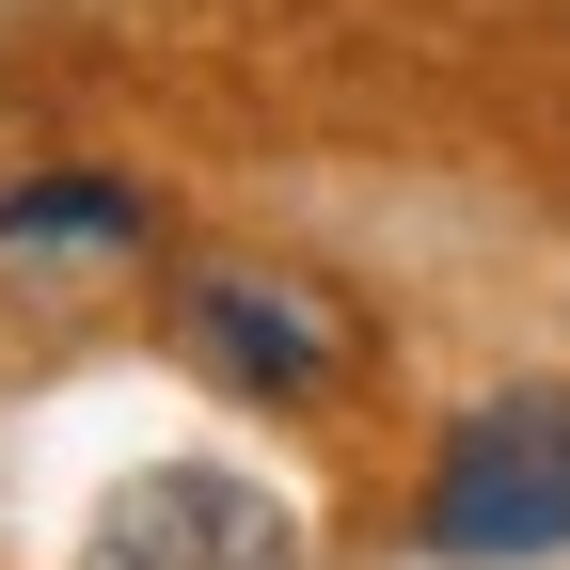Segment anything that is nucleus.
Listing matches in <instances>:
<instances>
[{"label":"nucleus","instance_id":"7ed1b4c3","mask_svg":"<svg viewBox=\"0 0 570 570\" xmlns=\"http://www.w3.org/2000/svg\"><path fill=\"white\" fill-rule=\"evenodd\" d=\"M190 348H223V365L269 381V396H317V381L348 365V333L302 302V285H254V269H206V285H190Z\"/></svg>","mask_w":570,"mask_h":570},{"label":"nucleus","instance_id":"f03ea898","mask_svg":"<svg viewBox=\"0 0 570 570\" xmlns=\"http://www.w3.org/2000/svg\"><path fill=\"white\" fill-rule=\"evenodd\" d=\"M96 570H302V523L254 475H223V460H159V475L111 491Z\"/></svg>","mask_w":570,"mask_h":570},{"label":"nucleus","instance_id":"20e7f679","mask_svg":"<svg viewBox=\"0 0 570 570\" xmlns=\"http://www.w3.org/2000/svg\"><path fill=\"white\" fill-rule=\"evenodd\" d=\"M48 238H142L127 190H0V254H48Z\"/></svg>","mask_w":570,"mask_h":570},{"label":"nucleus","instance_id":"f257e3e1","mask_svg":"<svg viewBox=\"0 0 570 570\" xmlns=\"http://www.w3.org/2000/svg\"><path fill=\"white\" fill-rule=\"evenodd\" d=\"M570 539V396H491L428 475V554H539Z\"/></svg>","mask_w":570,"mask_h":570}]
</instances>
